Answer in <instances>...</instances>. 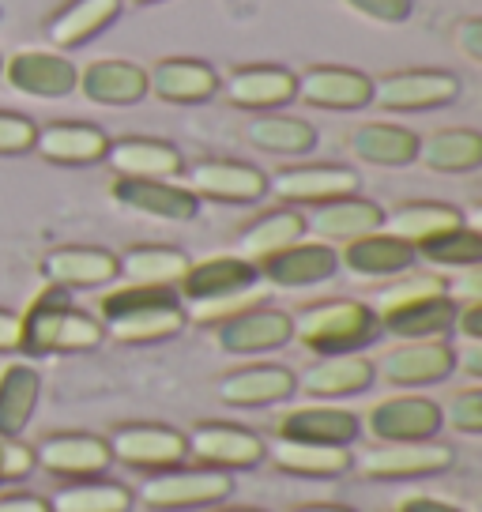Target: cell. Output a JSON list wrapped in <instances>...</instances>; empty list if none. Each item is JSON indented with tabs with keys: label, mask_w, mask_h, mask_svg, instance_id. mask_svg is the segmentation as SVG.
I'll list each match as a JSON object with an SVG mask.
<instances>
[{
	"label": "cell",
	"mask_w": 482,
	"mask_h": 512,
	"mask_svg": "<svg viewBox=\"0 0 482 512\" xmlns=\"http://www.w3.org/2000/svg\"><path fill=\"white\" fill-rule=\"evenodd\" d=\"M110 448V460L136 471H174L189 460V448H185V433L159 426V422H125V426H113L106 437Z\"/></svg>",
	"instance_id": "52a82bcc"
},
{
	"label": "cell",
	"mask_w": 482,
	"mask_h": 512,
	"mask_svg": "<svg viewBox=\"0 0 482 512\" xmlns=\"http://www.w3.org/2000/svg\"><path fill=\"white\" fill-rule=\"evenodd\" d=\"M294 388V373L287 366H241L230 369L215 384V396L226 407H272V403L290 400Z\"/></svg>",
	"instance_id": "4316f807"
},
{
	"label": "cell",
	"mask_w": 482,
	"mask_h": 512,
	"mask_svg": "<svg viewBox=\"0 0 482 512\" xmlns=\"http://www.w3.org/2000/svg\"><path fill=\"white\" fill-rule=\"evenodd\" d=\"M4 80L16 87L19 95L34 98H68L76 91L80 68L68 61L65 53L49 49H19L4 57Z\"/></svg>",
	"instance_id": "9a60e30c"
},
{
	"label": "cell",
	"mask_w": 482,
	"mask_h": 512,
	"mask_svg": "<svg viewBox=\"0 0 482 512\" xmlns=\"http://www.w3.org/2000/svg\"><path fill=\"white\" fill-rule=\"evenodd\" d=\"M373 377L377 373H373V362L366 354H328L302 373H294V388H302L313 400H343V396L366 392Z\"/></svg>",
	"instance_id": "7402d4cb"
},
{
	"label": "cell",
	"mask_w": 482,
	"mask_h": 512,
	"mask_svg": "<svg viewBox=\"0 0 482 512\" xmlns=\"http://www.w3.org/2000/svg\"><path fill=\"white\" fill-rule=\"evenodd\" d=\"M415 260V249L385 234V230H373V234L347 241L343 253H339V264L358 279H392V275L411 272Z\"/></svg>",
	"instance_id": "f1b7e54d"
},
{
	"label": "cell",
	"mask_w": 482,
	"mask_h": 512,
	"mask_svg": "<svg viewBox=\"0 0 482 512\" xmlns=\"http://www.w3.org/2000/svg\"><path fill=\"white\" fill-rule=\"evenodd\" d=\"M129 4H162V0H129Z\"/></svg>",
	"instance_id": "11a10c76"
},
{
	"label": "cell",
	"mask_w": 482,
	"mask_h": 512,
	"mask_svg": "<svg viewBox=\"0 0 482 512\" xmlns=\"http://www.w3.org/2000/svg\"><path fill=\"white\" fill-rule=\"evenodd\" d=\"M456 46L467 61H482V19H464L456 27Z\"/></svg>",
	"instance_id": "c3c4849f"
},
{
	"label": "cell",
	"mask_w": 482,
	"mask_h": 512,
	"mask_svg": "<svg viewBox=\"0 0 482 512\" xmlns=\"http://www.w3.org/2000/svg\"><path fill=\"white\" fill-rule=\"evenodd\" d=\"M456 369H464L467 377H482V343H467L464 351H456Z\"/></svg>",
	"instance_id": "f5cc1de1"
},
{
	"label": "cell",
	"mask_w": 482,
	"mask_h": 512,
	"mask_svg": "<svg viewBox=\"0 0 482 512\" xmlns=\"http://www.w3.org/2000/svg\"><path fill=\"white\" fill-rule=\"evenodd\" d=\"M452 332H460L467 343H482V302H460L456 305Z\"/></svg>",
	"instance_id": "7dc6e473"
},
{
	"label": "cell",
	"mask_w": 482,
	"mask_h": 512,
	"mask_svg": "<svg viewBox=\"0 0 482 512\" xmlns=\"http://www.w3.org/2000/svg\"><path fill=\"white\" fill-rule=\"evenodd\" d=\"M106 162L117 177H151V181H174L185 162L181 151L166 140H151V136H125V140H110L106 147Z\"/></svg>",
	"instance_id": "f546056e"
},
{
	"label": "cell",
	"mask_w": 482,
	"mask_h": 512,
	"mask_svg": "<svg viewBox=\"0 0 482 512\" xmlns=\"http://www.w3.org/2000/svg\"><path fill=\"white\" fill-rule=\"evenodd\" d=\"M121 16V0H68L46 19V38L57 49H80Z\"/></svg>",
	"instance_id": "4dcf8cb0"
},
{
	"label": "cell",
	"mask_w": 482,
	"mask_h": 512,
	"mask_svg": "<svg viewBox=\"0 0 482 512\" xmlns=\"http://www.w3.org/2000/svg\"><path fill=\"white\" fill-rule=\"evenodd\" d=\"M98 324L117 343L140 347V343L174 339L189 324V309L177 298L174 287L125 283V287L102 294V302H98Z\"/></svg>",
	"instance_id": "6da1fadb"
},
{
	"label": "cell",
	"mask_w": 482,
	"mask_h": 512,
	"mask_svg": "<svg viewBox=\"0 0 482 512\" xmlns=\"http://www.w3.org/2000/svg\"><path fill=\"white\" fill-rule=\"evenodd\" d=\"M0 76H4V57H0Z\"/></svg>",
	"instance_id": "6f0895ef"
},
{
	"label": "cell",
	"mask_w": 482,
	"mask_h": 512,
	"mask_svg": "<svg viewBox=\"0 0 482 512\" xmlns=\"http://www.w3.org/2000/svg\"><path fill=\"white\" fill-rule=\"evenodd\" d=\"M351 151L370 166H411L418 155V136L403 125L366 121L351 132Z\"/></svg>",
	"instance_id": "8d00e7d4"
},
{
	"label": "cell",
	"mask_w": 482,
	"mask_h": 512,
	"mask_svg": "<svg viewBox=\"0 0 482 512\" xmlns=\"http://www.w3.org/2000/svg\"><path fill=\"white\" fill-rule=\"evenodd\" d=\"M185 448L196 464L211 471H245L264 460V441L257 433L230 422H196L185 433Z\"/></svg>",
	"instance_id": "8fae6325"
},
{
	"label": "cell",
	"mask_w": 482,
	"mask_h": 512,
	"mask_svg": "<svg viewBox=\"0 0 482 512\" xmlns=\"http://www.w3.org/2000/svg\"><path fill=\"white\" fill-rule=\"evenodd\" d=\"M38 392H42V381L27 362H12L0 369V437L4 441H16L27 430L38 407Z\"/></svg>",
	"instance_id": "74e56055"
},
{
	"label": "cell",
	"mask_w": 482,
	"mask_h": 512,
	"mask_svg": "<svg viewBox=\"0 0 482 512\" xmlns=\"http://www.w3.org/2000/svg\"><path fill=\"white\" fill-rule=\"evenodd\" d=\"M223 512H260V509H223Z\"/></svg>",
	"instance_id": "9f6ffc18"
},
{
	"label": "cell",
	"mask_w": 482,
	"mask_h": 512,
	"mask_svg": "<svg viewBox=\"0 0 482 512\" xmlns=\"http://www.w3.org/2000/svg\"><path fill=\"white\" fill-rule=\"evenodd\" d=\"M464 226V211L452 208V204H441V200H411V204H400L396 211H385V234L400 238L403 245H426L430 238L445 234V230H456Z\"/></svg>",
	"instance_id": "d6a6232c"
},
{
	"label": "cell",
	"mask_w": 482,
	"mask_h": 512,
	"mask_svg": "<svg viewBox=\"0 0 482 512\" xmlns=\"http://www.w3.org/2000/svg\"><path fill=\"white\" fill-rule=\"evenodd\" d=\"M46 505L49 512H132L136 497L121 482L80 479L72 482V486H61Z\"/></svg>",
	"instance_id": "60d3db41"
},
{
	"label": "cell",
	"mask_w": 482,
	"mask_h": 512,
	"mask_svg": "<svg viewBox=\"0 0 482 512\" xmlns=\"http://www.w3.org/2000/svg\"><path fill=\"white\" fill-rule=\"evenodd\" d=\"M294 336V324L290 313L272 309V305H245L238 313H230L215 324V343L226 354H264L287 347Z\"/></svg>",
	"instance_id": "9c48e42d"
},
{
	"label": "cell",
	"mask_w": 482,
	"mask_h": 512,
	"mask_svg": "<svg viewBox=\"0 0 482 512\" xmlns=\"http://www.w3.org/2000/svg\"><path fill=\"white\" fill-rule=\"evenodd\" d=\"M83 95L98 106H136L147 95V68L136 61H95L87 64L76 80Z\"/></svg>",
	"instance_id": "1f68e13d"
},
{
	"label": "cell",
	"mask_w": 482,
	"mask_h": 512,
	"mask_svg": "<svg viewBox=\"0 0 482 512\" xmlns=\"http://www.w3.org/2000/svg\"><path fill=\"white\" fill-rule=\"evenodd\" d=\"M42 275L49 287L61 290H95L117 279V256L95 245H61L46 253Z\"/></svg>",
	"instance_id": "603a6c76"
},
{
	"label": "cell",
	"mask_w": 482,
	"mask_h": 512,
	"mask_svg": "<svg viewBox=\"0 0 482 512\" xmlns=\"http://www.w3.org/2000/svg\"><path fill=\"white\" fill-rule=\"evenodd\" d=\"M0 456H4V437H0Z\"/></svg>",
	"instance_id": "680465c9"
},
{
	"label": "cell",
	"mask_w": 482,
	"mask_h": 512,
	"mask_svg": "<svg viewBox=\"0 0 482 512\" xmlns=\"http://www.w3.org/2000/svg\"><path fill=\"white\" fill-rule=\"evenodd\" d=\"M456 305L449 283L441 275H407L400 283L381 290L377 305H370L377 328L388 336L403 339H441L452 332Z\"/></svg>",
	"instance_id": "7a4b0ae2"
},
{
	"label": "cell",
	"mask_w": 482,
	"mask_h": 512,
	"mask_svg": "<svg viewBox=\"0 0 482 512\" xmlns=\"http://www.w3.org/2000/svg\"><path fill=\"white\" fill-rule=\"evenodd\" d=\"M358 174L351 166H332V162H313V166H283L268 177V192L287 200V204H328L339 196H354L358 192Z\"/></svg>",
	"instance_id": "4fadbf2b"
},
{
	"label": "cell",
	"mask_w": 482,
	"mask_h": 512,
	"mask_svg": "<svg viewBox=\"0 0 482 512\" xmlns=\"http://www.w3.org/2000/svg\"><path fill=\"white\" fill-rule=\"evenodd\" d=\"M460 98V80L441 68H403L373 80V102L392 113L437 110Z\"/></svg>",
	"instance_id": "ba28073f"
},
{
	"label": "cell",
	"mask_w": 482,
	"mask_h": 512,
	"mask_svg": "<svg viewBox=\"0 0 482 512\" xmlns=\"http://www.w3.org/2000/svg\"><path fill=\"white\" fill-rule=\"evenodd\" d=\"M234 494V479L226 471L211 467H174L159 471L140 486V505L155 512H181V509H204L219 505Z\"/></svg>",
	"instance_id": "8992f818"
},
{
	"label": "cell",
	"mask_w": 482,
	"mask_h": 512,
	"mask_svg": "<svg viewBox=\"0 0 482 512\" xmlns=\"http://www.w3.org/2000/svg\"><path fill=\"white\" fill-rule=\"evenodd\" d=\"M264 456H272L275 467L306 479H343L354 467V452L339 445H298V441H279L264 445Z\"/></svg>",
	"instance_id": "e575fe53"
},
{
	"label": "cell",
	"mask_w": 482,
	"mask_h": 512,
	"mask_svg": "<svg viewBox=\"0 0 482 512\" xmlns=\"http://www.w3.org/2000/svg\"><path fill=\"white\" fill-rule=\"evenodd\" d=\"M34 132H38V125H34L31 117L0 110V155H23V151H31Z\"/></svg>",
	"instance_id": "ee69618b"
},
{
	"label": "cell",
	"mask_w": 482,
	"mask_h": 512,
	"mask_svg": "<svg viewBox=\"0 0 482 512\" xmlns=\"http://www.w3.org/2000/svg\"><path fill=\"white\" fill-rule=\"evenodd\" d=\"M317 110H362L373 102V80L358 68H339V64H313L298 76V91Z\"/></svg>",
	"instance_id": "44dd1931"
},
{
	"label": "cell",
	"mask_w": 482,
	"mask_h": 512,
	"mask_svg": "<svg viewBox=\"0 0 482 512\" xmlns=\"http://www.w3.org/2000/svg\"><path fill=\"white\" fill-rule=\"evenodd\" d=\"M354 467L366 479H422L452 467V448L437 441H407V445H373L366 448Z\"/></svg>",
	"instance_id": "5bb4252c"
},
{
	"label": "cell",
	"mask_w": 482,
	"mask_h": 512,
	"mask_svg": "<svg viewBox=\"0 0 482 512\" xmlns=\"http://www.w3.org/2000/svg\"><path fill=\"white\" fill-rule=\"evenodd\" d=\"M294 512H354L347 505H306V509H294Z\"/></svg>",
	"instance_id": "db71d44e"
},
{
	"label": "cell",
	"mask_w": 482,
	"mask_h": 512,
	"mask_svg": "<svg viewBox=\"0 0 482 512\" xmlns=\"http://www.w3.org/2000/svg\"><path fill=\"white\" fill-rule=\"evenodd\" d=\"M110 136L87 121H49L34 132V147L53 166H91L106 159Z\"/></svg>",
	"instance_id": "cb8c5ba5"
},
{
	"label": "cell",
	"mask_w": 482,
	"mask_h": 512,
	"mask_svg": "<svg viewBox=\"0 0 482 512\" xmlns=\"http://www.w3.org/2000/svg\"><path fill=\"white\" fill-rule=\"evenodd\" d=\"M294 336L306 351L321 354H362L377 339V317L366 302L354 298H328V302L306 305L298 317H290Z\"/></svg>",
	"instance_id": "5b68a950"
},
{
	"label": "cell",
	"mask_w": 482,
	"mask_h": 512,
	"mask_svg": "<svg viewBox=\"0 0 482 512\" xmlns=\"http://www.w3.org/2000/svg\"><path fill=\"white\" fill-rule=\"evenodd\" d=\"M381 226H385V211L377 208L373 200H366V196H358V192L317 204L306 215V230H313L317 241H324V245H347V241L373 234Z\"/></svg>",
	"instance_id": "484cf974"
},
{
	"label": "cell",
	"mask_w": 482,
	"mask_h": 512,
	"mask_svg": "<svg viewBox=\"0 0 482 512\" xmlns=\"http://www.w3.org/2000/svg\"><path fill=\"white\" fill-rule=\"evenodd\" d=\"M110 196L129 211L166 219V223H189L200 211V200L185 185L174 181H151V177H113Z\"/></svg>",
	"instance_id": "ffe728a7"
},
{
	"label": "cell",
	"mask_w": 482,
	"mask_h": 512,
	"mask_svg": "<svg viewBox=\"0 0 482 512\" xmlns=\"http://www.w3.org/2000/svg\"><path fill=\"white\" fill-rule=\"evenodd\" d=\"M189 264L193 260L170 245H132L129 253L117 256V275L140 287H177Z\"/></svg>",
	"instance_id": "f35d334b"
},
{
	"label": "cell",
	"mask_w": 482,
	"mask_h": 512,
	"mask_svg": "<svg viewBox=\"0 0 482 512\" xmlns=\"http://www.w3.org/2000/svg\"><path fill=\"white\" fill-rule=\"evenodd\" d=\"M110 448L95 433H49L34 445V467H42L49 475H65V479H95L110 467Z\"/></svg>",
	"instance_id": "e0dca14e"
},
{
	"label": "cell",
	"mask_w": 482,
	"mask_h": 512,
	"mask_svg": "<svg viewBox=\"0 0 482 512\" xmlns=\"http://www.w3.org/2000/svg\"><path fill=\"white\" fill-rule=\"evenodd\" d=\"M245 140L272 155H309L317 147V128L287 113H260L245 125Z\"/></svg>",
	"instance_id": "ab89813d"
},
{
	"label": "cell",
	"mask_w": 482,
	"mask_h": 512,
	"mask_svg": "<svg viewBox=\"0 0 482 512\" xmlns=\"http://www.w3.org/2000/svg\"><path fill=\"white\" fill-rule=\"evenodd\" d=\"M260 279H268L272 287L283 290H302L328 283L339 272V253L324 241H294L287 249L257 264Z\"/></svg>",
	"instance_id": "d6986e66"
},
{
	"label": "cell",
	"mask_w": 482,
	"mask_h": 512,
	"mask_svg": "<svg viewBox=\"0 0 482 512\" xmlns=\"http://www.w3.org/2000/svg\"><path fill=\"white\" fill-rule=\"evenodd\" d=\"M0 512H49V505L34 494H4L0 497Z\"/></svg>",
	"instance_id": "f907efd6"
},
{
	"label": "cell",
	"mask_w": 482,
	"mask_h": 512,
	"mask_svg": "<svg viewBox=\"0 0 482 512\" xmlns=\"http://www.w3.org/2000/svg\"><path fill=\"white\" fill-rule=\"evenodd\" d=\"M196 200H215V204H257L268 192V174L234 159H204L189 170V185Z\"/></svg>",
	"instance_id": "2e32d148"
},
{
	"label": "cell",
	"mask_w": 482,
	"mask_h": 512,
	"mask_svg": "<svg viewBox=\"0 0 482 512\" xmlns=\"http://www.w3.org/2000/svg\"><path fill=\"white\" fill-rule=\"evenodd\" d=\"M415 162L434 174H467L482 166V136L475 128H437L418 140Z\"/></svg>",
	"instance_id": "836d02e7"
},
{
	"label": "cell",
	"mask_w": 482,
	"mask_h": 512,
	"mask_svg": "<svg viewBox=\"0 0 482 512\" xmlns=\"http://www.w3.org/2000/svg\"><path fill=\"white\" fill-rule=\"evenodd\" d=\"M298 91V76L283 64H245L234 68L223 83V95L230 106L241 110H279Z\"/></svg>",
	"instance_id": "d4e9b609"
},
{
	"label": "cell",
	"mask_w": 482,
	"mask_h": 512,
	"mask_svg": "<svg viewBox=\"0 0 482 512\" xmlns=\"http://www.w3.org/2000/svg\"><path fill=\"white\" fill-rule=\"evenodd\" d=\"M147 91L174 106H200L219 91V76L196 57H166L147 72Z\"/></svg>",
	"instance_id": "83f0119b"
},
{
	"label": "cell",
	"mask_w": 482,
	"mask_h": 512,
	"mask_svg": "<svg viewBox=\"0 0 482 512\" xmlns=\"http://www.w3.org/2000/svg\"><path fill=\"white\" fill-rule=\"evenodd\" d=\"M415 256L430 260V264H441V268H479L482 260V234L475 226H456V230H445L430 238L426 245H418Z\"/></svg>",
	"instance_id": "b9f144b4"
},
{
	"label": "cell",
	"mask_w": 482,
	"mask_h": 512,
	"mask_svg": "<svg viewBox=\"0 0 482 512\" xmlns=\"http://www.w3.org/2000/svg\"><path fill=\"white\" fill-rule=\"evenodd\" d=\"M102 336L106 332H102L98 317L76 309L72 298H68V290L49 287V283L27 305V313L19 317V351L31 354V358L95 351Z\"/></svg>",
	"instance_id": "3957f363"
},
{
	"label": "cell",
	"mask_w": 482,
	"mask_h": 512,
	"mask_svg": "<svg viewBox=\"0 0 482 512\" xmlns=\"http://www.w3.org/2000/svg\"><path fill=\"white\" fill-rule=\"evenodd\" d=\"M19 351V317L0 309V354H12Z\"/></svg>",
	"instance_id": "816d5d0a"
},
{
	"label": "cell",
	"mask_w": 482,
	"mask_h": 512,
	"mask_svg": "<svg viewBox=\"0 0 482 512\" xmlns=\"http://www.w3.org/2000/svg\"><path fill=\"white\" fill-rule=\"evenodd\" d=\"M351 12L373 19V23H407L415 16V0H343Z\"/></svg>",
	"instance_id": "f6af8a7d"
},
{
	"label": "cell",
	"mask_w": 482,
	"mask_h": 512,
	"mask_svg": "<svg viewBox=\"0 0 482 512\" xmlns=\"http://www.w3.org/2000/svg\"><path fill=\"white\" fill-rule=\"evenodd\" d=\"M306 238V215L294 208H275V211H264L257 223H249L241 230L238 238V256L241 260H249V264H260V260H268L275 256L279 249H287L294 241Z\"/></svg>",
	"instance_id": "d590c367"
},
{
	"label": "cell",
	"mask_w": 482,
	"mask_h": 512,
	"mask_svg": "<svg viewBox=\"0 0 482 512\" xmlns=\"http://www.w3.org/2000/svg\"><path fill=\"white\" fill-rule=\"evenodd\" d=\"M279 441H298V445H339L351 448L362 437V418L347 407L332 403H313V407H294L279 418L275 426Z\"/></svg>",
	"instance_id": "ac0fdd59"
},
{
	"label": "cell",
	"mask_w": 482,
	"mask_h": 512,
	"mask_svg": "<svg viewBox=\"0 0 482 512\" xmlns=\"http://www.w3.org/2000/svg\"><path fill=\"white\" fill-rule=\"evenodd\" d=\"M441 422H449L456 433L475 437L482 433V388H464L449 400V407L441 411Z\"/></svg>",
	"instance_id": "7bdbcfd3"
},
{
	"label": "cell",
	"mask_w": 482,
	"mask_h": 512,
	"mask_svg": "<svg viewBox=\"0 0 482 512\" xmlns=\"http://www.w3.org/2000/svg\"><path fill=\"white\" fill-rule=\"evenodd\" d=\"M441 407L426 396H388L366 411V430L381 445H407V441H434L441 433Z\"/></svg>",
	"instance_id": "30bf717a"
},
{
	"label": "cell",
	"mask_w": 482,
	"mask_h": 512,
	"mask_svg": "<svg viewBox=\"0 0 482 512\" xmlns=\"http://www.w3.org/2000/svg\"><path fill=\"white\" fill-rule=\"evenodd\" d=\"M257 283V264H249L241 256H208V260L189 264L174 290L177 298L193 309L196 320L219 324L223 317L257 302V294H253Z\"/></svg>",
	"instance_id": "277c9868"
},
{
	"label": "cell",
	"mask_w": 482,
	"mask_h": 512,
	"mask_svg": "<svg viewBox=\"0 0 482 512\" xmlns=\"http://www.w3.org/2000/svg\"><path fill=\"white\" fill-rule=\"evenodd\" d=\"M34 471V448L19 445L16 441H4V456H0V482H19Z\"/></svg>",
	"instance_id": "bcb514c9"
},
{
	"label": "cell",
	"mask_w": 482,
	"mask_h": 512,
	"mask_svg": "<svg viewBox=\"0 0 482 512\" xmlns=\"http://www.w3.org/2000/svg\"><path fill=\"white\" fill-rule=\"evenodd\" d=\"M396 512H464L449 505V501H441V497H403Z\"/></svg>",
	"instance_id": "681fc988"
},
{
	"label": "cell",
	"mask_w": 482,
	"mask_h": 512,
	"mask_svg": "<svg viewBox=\"0 0 482 512\" xmlns=\"http://www.w3.org/2000/svg\"><path fill=\"white\" fill-rule=\"evenodd\" d=\"M373 373H381L396 388H422V384H437L456 373V351L445 339H403L392 351L381 354Z\"/></svg>",
	"instance_id": "7c38bea8"
}]
</instances>
